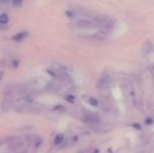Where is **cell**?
<instances>
[{
  "label": "cell",
  "mask_w": 154,
  "mask_h": 153,
  "mask_svg": "<svg viewBox=\"0 0 154 153\" xmlns=\"http://www.w3.org/2000/svg\"><path fill=\"white\" fill-rule=\"evenodd\" d=\"M27 36H29V33H27V32H20V33H18L17 35H15L14 37H13V40L16 41V42H20V41L24 40Z\"/></svg>",
  "instance_id": "ba28073f"
},
{
  "label": "cell",
  "mask_w": 154,
  "mask_h": 153,
  "mask_svg": "<svg viewBox=\"0 0 154 153\" xmlns=\"http://www.w3.org/2000/svg\"><path fill=\"white\" fill-rule=\"evenodd\" d=\"M65 14L67 15V17H69V18H71V19L77 18V13L72 10H67L66 12H65Z\"/></svg>",
  "instance_id": "8fae6325"
},
{
  "label": "cell",
  "mask_w": 154,
  "mask_h": 153,
  "mask_svg": "<svg viewBox=\"0 0 154 153\" xmlns=\"http://www.w3.org/2000/svg\"><path fill=\"white\" fill-rule=\"evenodd\" d=\"M63 141H64V135L58 134L57 136L55 137V142H54V143H55V145H60Z\"/></svg>",
  "instance_id": "7c38bea8"
},
{
  "label": "cell",
  "mask_w": 154,
  "mask_h": 153,
  "mask_svg": "<svg viewBox=\"0 0 154 153\" xmlns=\"http://www.w3.org/2000/svg\"><path fill=\"white\" fill-rule=\"evenodd\" d=\"M113 83V79H112L111 76H104L102 77L101 79L97 82V88H108L111 84Z\"/></svg>",
  "instance_id": "5b68a950"
},
{
  "label": "cell",
  "mask_w": 154,
  "mask_h": 153,
  "mask_svg": "<svg viewBox=\"0 0 154 153\" xmlns=\"http://www.w3.org/2000/svg\"><path fill=\"white\" fill-rule=\"evenodd\" d=\"M8 20H10V18H8V14H2V15H0V24H1V25L8 24Z\"/></svg>",
  "instance_id": "30bf717a"
},
{
  "label": "cell",
  "mask_w": 154,
  "mask_h": 153,
  "mask_svg": "<svg viewBox=\"0 0 154 153\" xmlns=\"http://www.w3.org/2000/svg\"><path fill=\"white\" fill-rule=\"evenodd\" d=\"M23 146V142L19 141V139H13V142L10 144V149L11 150H17Z\"/></svg>",
  "instance_id": "9c48e42d"
},
{
  "label": "cell",
  "mask_w": 154,
  "mask_h": 153,
  "mask_svg": "<svg viewBox=\"0 0 154 153\" xmlns=\"http://www.w3.org/2000/svg\"><path fill=\"white\" fill-rule=\"evenodd\" d=\"M97 27L101 29L102 31H108L114 26V20L106 16H99L94 19Z\"/></svg>",
  "instance_id": "6da1fadb"
},
{
  "label": "cell",
  "mask_w": 154,
  "mask_h": 153,
  "mask_svg": "<svg viewBox=\"0 0 154 153\" xmlns=\"http://www.w3.org/2000/svg\"><path fill=\"white\" fill-rule=\"evenodd\" d=\"M73 26L78 27V29H92V27H97L94 20H89V19H75L73 22Z\"/></svg>",
  "instance_id": "3957f363"
},
{
  "label": "cell",
  "mask_w": 154,
  "mask_h": 153,
  "mask_svg": "<svg viewBox=\"0 0 154 153\" xmlns=\"http://www.w3.org/2000/svg\"><path fill=\"white\" fill-rule=\"evenodd\" d=\"M14 101L10 100V99H6V100L2 101V104H1V108L3 111H8L11 109H14Z\"/></svg>",
  "instance_id": "8992f818"
},
{
  "label": "cell",
  "mask_w": 154,
  "mask_h": 153,
  "mask_svg": "<svg viewBox=\"0 0 154 153\" xmlns=\"http://www.w3.org/2000/svg\"><path fill=\"white\" fill-rule=\"evenodd\" d=\"M47 72L51 75V77H54L55 79L61 80L64 82L70 81V77L67 75V72L63 69H59V68H54V69H47Z\"/></svg>",
  "instance_id": "7a4b0ae2"
},
{
  "label": "cell",
  "mask_w": 154,
  "mask_h": 153,
  "mask_svg": "<svg viewBox=\"0 0 154 153\" xmlns=\"http://www.w3.org/2000/svg\"><path fill=\"white\" fill-rule=\"evenodd\" d=\"M82 120H83V122L88 123V124H97L100 122L99 116L93 115H86L85 116L82 118Z\"/></svg>",
  "instance_id": "52a82bcc"
},
{
  "label": "cell",
  "mask_w": 154,
  "mask_h": 153,
  "mask_svg": "<svg viewBox=\"0 0 154 153\" xmlns=\"http://www.w3.org/2000/svg\"><path fill=\"white\" fill-rule=\"evenodd\" d=\"M3 76H4V72H2V70H0V80H1L2 78H3Z\"/></svg>",
  "instance_id": "9a60e30c"
},
{
  "label": "cell",
  "mask_w": 154,
  "mask_h": 153,
  "mask_svg": "<svg viewBox=\"0 0 154 153\" xmlns=\"http://www.w3.org/2000/svg\"><path fill=\"white\" fill-rule=\"evenodd\" d=\"M12 2H13V4H14V5L19 6V5H21V3L23 2V0H12Z\"/></svg>",
  "instance_id": "5bb4252c"
},
{
  "label": "cell",
  "mask_w": 154,
  "mask_h": 153,
  "mask_svg": "<svg viewBox=\"0 0 154 153\" xmlns=\"http://www.w3.org/2000/svg\"><path fill=\"white\" fill-rule=\"evenodd\" d=\"M106 36H107L106 31H99L89 35H81V38L89 41H102L106 38Z\"/></svg>",
  "instance_id": "277c9868"
},
{
  "label": "cell",
  "mask_w": 154,
  "mask_h": 153,
  "mask_svg": "<svg viewBox=\"0 0 154 153\" xmlns=\"http://www.w3.org/2000/svg\"><path fill=\"white\" fill-rule=\"evenodd\" d=\"M2 1H4V2H8V1H10V0H2Z\"/></svg>",
  "instance_id": "2e32d148"
},
{
  "label": "cell",
  "mask_w": 154,
  "mask_h": 153,
  "mask_svg": "<svg viewBox=\"0 0 154 153\" xmlns=\"http://www.w3.org/2000/svg\"><path fill=\"white\" fill-rule=\"evenodd\" d=\"M89 103L92 105V106H97V104H99V103H97V101L95 100V99H92V98L89 99Z\"/></svg>",
  "instance_id": "4fadbf2b"
}]
</instances>
